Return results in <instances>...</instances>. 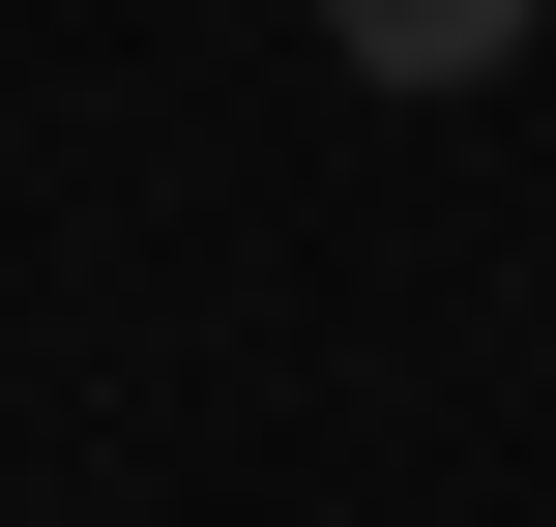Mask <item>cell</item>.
I'll list each match as a JSON object with an SVG mask.
<instances>
[{
	"label": "cell",
	"instance_id": "cell-1",
	"mask_svg": "<svg viewBox=\"0 0 556 527\" xmlns=\"http://www.w3.org/2000/svg\"><path fill=\"white\" fill-rule=\"evenodd\" d=\"M528 29H556V0H323V59H352V88H498Z\"/></svg>",
	"mask_w": 556,
	"mask_h": 527
}]
</instances>
